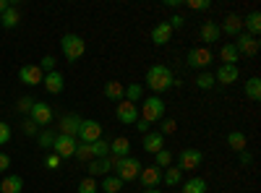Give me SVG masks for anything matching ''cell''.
I'll list each match as a JSON object with an SVG mask.
<instances>
[{"label": "cell", "mask_w": 261, "mask_h": 193, "mask_svg": "<svg viewBox=\"0 0 261 193\" xmlns=\"http://www.w3.org/2000/svg\"><path fill=\"white\" fill-rule=\"evenodd\" d=\"M45 167H47V170H58V167H60V157H58V154H50V157L45 159Z\"/></svg>", "instance_id": "cell-46"}, {"label": "cell", "mask_w": 261, "mask_h": 193, "mask_svg": "<svg viewBox=\"0 0 261 193\" xmlns=\"http://www.w3.org/2000/svg\"><path fill=\"white\" fill-rule=\"evenodd\" d=\"M188 66L191 68H206L209 63H212V50H206V47H193V50H188Z\"/></svg>", "instance_id": "cell-11"}, {"label": "cell", "mask_w": 261, "mask_h": 193, "mask_svg": "<svg viewBox=\"0 0 261 193\" xmlns=\"http://www.w3.org/2000/svg\"><path fill=\"white\" fill-rule=\"evenodd\" d=\"M214 76L212 73H201L199 78H196V87H199V89H204V92H209V89H214Z\"/></svg>", "instance_id": "cell-37"}, {"label": "cell", "mask_w": 261, "mask_h": 193, "mask_svg": "<svg viewBox=\"0 0 261 193\" xmlns=\"http://www.w3.org/2000/svg\"><path fill=\"white\" fill-rule=\"evenodd\" d=\"M105 97L113 99V102H123L125 99V87L120 81H107L105 84Z\"/></svg>", "instance_id": "cell-21"}, {"label": "cell", "mask_w": 261, "mask_h": 193, "mask_svg": "<svg viewBox=\"0 0 261 193\" xmlns=\"http://www.w3.org/2000/svg\"><path fill=\"white\" fill-rule=\"evenodd\" d=\"M128 152H130V141H128L125 136H118V139L110 141V157H115V159H120V157H130Z\"/></svg>", "instance_id": "cell-19"}, {"label": "cell", "mask_w": 261, "mask_h": 193, "mask_svg": "<svg viewBox=\"0 0 261 193\" xmlns=\"http://www.w3.org/2000/svg\"><path fill=\"white\" fill-rule=\"evenodd\" d=\"M199 34H201V39H204V42H217V39L222 37L220 24H214V21H204L201 29H199Z\"/></svg>", "instance_id": "cell-23"}, {"label": "cell", "mask_w": 261, "mask_h": 193, "mask_svg": "<svg viewBox=\"0 0 261 193\" xmlns=\"http://www.w3.org/2000/svg\"><path fill=\"white\" fill-rule=\"evenodd\" d=\"M170 37H172V29H170L167 21H162V24H157L154 29H151V42H154V45H160V47L167 45Z\"/></svg>", "instance_id": "cell-20"}, {"label": "cell", "mask_w": 261, "mask_h": 193, "mask_svg": "<svg viewBox=\"0 0 261 193\" xmlns=\"http://www.w3.org/2000/svg\"><path fill=\"white\" fill-rule=\"evenodd\" d=\"M134 125H136V131H139L141 136H146V133H149V123H146V120H141V118H139Z\"/></svg>", "instance_id": "cell-48"}, {"label": "cell", "mask_w": 261, "mask_h": 193, "mask_svg": "<svg viewBox=\"0 0 261 193\" xmlns=\"http://www.w3.org/2000/svg\"><path fill=\"white\" fill-rule=\"evenodd\" d=\"M37 99H32V97H21L18 99V104H16V110L18 113H32V104H34Z\"/></svg>", "instance_id": "cell-40"}, {"label": "cell", "mask_w": 261, "mask_h": 193, "mask_svg": "<svg viewBox=\"0 0 261 193\" xmlns=\"http://www.w3.org/2000/svg\"><path fill=\"white\" fill-rule=\"evenodd\" d=\"M180 193H206V180L204 178H191V180L183 183Z\"/></svg>", "instance_id": "cell-28"}, {"label": "cell", "mask_w": 261, "mask_h": 193, "mask_svg": "<svg viewBox=\"0 0 261 193\" xmlns=\"http://www.w3.org/2000/svg\"><path fill=\"white\" fill-rule=\"evenodd\" d=\"M53 141H55V133H53V131L39 133V146H42V149H53Z\"/></svg>", "instance_id": "cell-41"}, {"label": "cell", "mask_w": 261, "mask_h": 193, "mask_svg": "<svg viewBox=\"0 0 261 193\" xmlns=\"http://www.w3.org/2000/svg\"><path fill=\"white\" fill-rule=\"evenodd\" d=\"M115 164V157H102V159H92L89 164H86V173H89V178H97V175H107Z\"/></svg>", "instance_id": "cell-12"}, {"label": "cell", "mask_w": 261, "mask_h": 193, "mask_svg": "<svg viewBox=\"0 0 261 193\" xmlns=\"http://www.w3.org/2000/svg\"><path fill=\"white\" fill-rule=\"evenodd\" d=\"M11 6H13L11 0H0V16H3V13H6V11H8Z\"/></svg>", "instance_id": "cell-51"}, {"label": "cell", "mask_w": 261, "mask_h": 193, "mask_svg": "<svg viewBox=\"0 0 261 193\" xmlns=\"http://www.w3.org/2000/svg\"><path fill=\"white\" fill-rule=\"evenodd\" d=\"M238 76H241L238 66H225V63H222V66L217 68V73H214V81H220V84H225V87H227V84H235L238 81Z\"/></svg>", "instance_id": "cell-17"}, {"label": "cell", "mask_w": 261, "mask_h": 193, "mask_svg": "<svg viewBox=\"0 0 261 193\" xmlns=\"http://www.w3.org/2000/svg\"><path fill=\"white\" fill-rule=\"evenodd\" d=\"M89 146H92V157H94V159L110 157V144H107L105 139H99V141H94V144H89Z\"/></svg>", "instance_id": "cell-30"}, {"label": "cell", "mask_w": 261, "mask_h": 193, "mask_svg": "<svg viewBox=\"0 0 261 193\" xmlns=\"http://www.w3.org/2000/svg\"><path fill=\"white\" fill-rule=\"evenodd\" d=\"M60 50H63V55L68 58L71 63H76V60L86 52V42H84L79 34H65V37L60 39Z\"/></svg>", "instance_id": "cell-4"}, {"label": "cell", "mask_w": 261, "mask_h": 193, "mask_svg": "<svg viewBox=\"0 0 261 193\" xmlns=\"http://www.w3.org/2000/svg\"><path fill=\"white\" fill-rule=\"evenodd\" d=\"M144 193H162V190H157V188H146Z\"/></svg>", "instance_id": "cell-52"}, {"label": "cell", "mask_w": 261, "mask_h": 193, "mask_svg": "<svg viewBox=\"0 0 261 193\" xmlns=\"http://www.w3.org/2000/svg\"><path fill=\"white\" fill-rule=\"evenodd\" d=\"M220 32H225L227 37H238L243 32V18L238 16V13H227L225 16V24L220 26Z\"/></svg>", "instance_id": "cell-15"}, {"label": "cell", "mask_w": 261, "mask_h": 193, "mask_svg": "<svg viewBox=\"0 0 261 193\" xmlns=\"http://www.w3.org/2000/svg\"><path fill=\"white\" fill-rule=\"evenodd\" d=\"M243 32L251 37H258V32H261V13L258 11H253L243 18Z\"/></svg>", "instance_id": "cell-22"}, {"label": "cell", "mask_w": 261, "mask_h": 193, "mask_svg": "<svg viewBox=\"0 0 261 193\" xmlns=\"http://www.w3.org/2000/svg\"><path fill=\"white\" fill-rule=\"evenodd\" d=\"M144 149H146L149 154L162 152V149H165V136H162V133H157V131H154V133L149 131V133L144 136Z\"/></svg>", "instance_id": "cell-18"}, {"label": "cell", "mask_w": 261, "mask_h": 193, "mask_svg": "<svg viewBox=\"0 0 261 193\" xmlns=\"http://www.w3.org/2000/svg\"><path fill=\"white\" fill-rule=\"evenodd\" d=\"M24 133H27V136H34V133H37V123H34L32 118L24 120Z\"/></svg>", "instance_id": "cell-47"}, {"label": "cell", "mask_w": 261, "mask_h": 193, "mask_svg": "<svg viewBox=\"0 0 261 193\" xmlns=\"http://www.w3.org/2000/svg\"><path fill=\"white\" fill-rule=\"evenodd\" d=\"M113 170H115V178H120L123 183H128V180H136V178H139L141 162L134 159V157H120V159H115Z\"/></svg>", "instance_id": "cell-2"}, {"label": "cell", "mask_w": 261, "mask_h": 193, "mask_svg": "<svg viewBox=\"0 0 261 193\" xmlns=\"http://www.w3.org/2000/svg\"><path fill=\"white\" fill-rule=\"evenodd\" d=\"M235 50H238V55L253 58L261 50V42H258V37H251V34L241 32V34H238V42H235Z\"/></svg>", "instance_id": "cell-8"}, {"label": "cell", "mask_w": 261, "mask_h": 193, "mask_svg": "<svg viewBox=\"0 0 261 193\" xmlns=\"http://www.w3.org/2000/svg\"><path fill=\"white\" fill-rule=\"evenodd\" d=\"M246 97L251 99V102H258L261 99V78H248L246 81Z\"/></svg>", "instance_id": "cell-27"}, {"label": "cell", "mask_w": 261, "mask_h": 193, "mask_svg": "<svg viewBox=\"0 0 261 193\" xmlns=\"http://www.w3.org/2000/svg\"><path fill=\"white\" fill-rule=\"evenodd\" d=\"M160 123H162V128H160L157 133H162V136H170V133H175V128H178V123L172 120V118H162Z\"/></svg>", "instance_id": "cell-39"}, {"label": "cell", "mask_w": 261, "mask_h": 193, "mask_svg": "<svg viewBox=\"0 0 261 193\" xmlns=\"http://www.w3.org/2000/svg\"><path fill=\"white\" fill-rule=\"evenodd\" d=\"M139 180H141V185L144 188H157L160 183H162V170L160 167H141V173H139Z\"/></svg>", "instance_id": "cell-14"}, {"label": "cell", "mask_w": 261, "mask_h": 193, "mask_svg": "<svg viewBox=\"0 0 261 193\" xmlns=\"http://www.w3.org/2000/svg\"><path fill=\"white\" fill-rule=\"evenodd\" d=\"M220 58H222V63H225V66H235V63H238V58H241V55H238L235 45H225V47L220 50Z\"/></svg>", "instance_id": "cell-31"}, {"label": "cell", "mask_w": 261, "mask_h": 193, "mask_svg": "<svg viewBox=\"0 0 261 193\" xmlns=\"http://www.w3.org/2000/svg\"><path fill=\"white\" fill-rule=\"evenodd\" d=\"M170 164H172V152L162 149V152L154 154V167H170Z\"/></svg>", "instance_id": "cell-36"}, {"label": "cell", "mask_w": 261, "mask_h": 193, "mask_svg": "<svg viewBox=\"0 0 261 193\" xmlns=\"http://www.w3.org/2000/svg\"><path fill=\"white\" fill-rule=\"evenodd\" d=\"M238 159H241V164L246 167V164H251V159H253V157H251V152L246 149V152H241V154H238Z\"/></svg>", "instance_id": "cell-50"}, {"label": "cell", "mask_w": 261, "mask_h": 193, "mask_svg": "<svg viewBox=\"0 0 261 193\" xmlns=\"http://www.w3.org/2000/svg\"><path fill=\"white\" fill-rule=\"evenodd\" d=\"M76 146H79V139L58 133V136H55V141H53V154H58L60 159H68V157H73V154H76Z\"/></svg>", "instance_id": "cell-6"}, {"label": "cell", "mask_w": 261, "mask_h": 193, "mask_svg": "<svg viewBox=\"0 0 261 193\" xmlns=\"http://www.w3.org/2000/svg\"><path fill=\"white\" fill-rule=\"evenodd\" d=\"M165 102H162V97H149V99H144L141 102V120H146L149 125L151 123H160L162 118H165Z\"/></svg>", "instance_id": "cell-3"}, {"label": "cell", "mask_w": 261, "mask_h": 193, "mask_svg": "<svg viewBox=\"0 0 261 193\" xmlns=\"http://www.w3.org/2000/svg\"><path fill=\"white\" fill-rule=\"evenodd\" d=\"M81 144H94L102 139V123L97 120H81V128H79V136H76Z\"/></svg>", "instance_id": "cell-7"}, {"label": "cell", "mask_w": 261, "mask_h": 193, "mask_svg": "<svg viewBox=\"0 0 261 193\" xmlns=\"http://www.w3.org/2000/svg\"><path fill=\"white\" fill-rule=\"evenodd\" d=\"M29 118L37 123V125H50L53 123V107L47 104V102H34L32 104V113H29Z\"/></svg>", "instance_id": "cell-10"}, {"label": "cell", "mask_w": 261, "mask_h": 193, "mask_svg": "<svg viewBox=\"0 0 261 193\" xmlns=\"http://www.w3.org/2000/svg\"><path fill=\"white\" fill-rule=\"evenodd\" d=\"M201 162H204V152H199V149H180V154H178V170L191 173V170H199Z\"/></svg>", "instance_id": "cell-5"}, {"label": "cell", "mask_w": 261, "mask_h": 193, "mask_svg": "<svg viewBox=\"0 0 261 193\" xmlns=\"http://www.w3.org/2000/svg\"><path fill=\"white\" fill-rule=\"evenodd\" d=\"M79 128H81V118L79 115H63L60 118V133L63 136H79Z\"/></svg>", "instance_id": "cell-16"}, {"label": "cell", "mask_w": 261, "mask_h": 193, "mask_svg": "<svg viewBox=\"0 0 261 193\" xmlns=\"http://www.w3.org/2000/svg\"><path fill=\"white\" fill-rule=\"evenodd\" d=\"M18 78H21V84H27V87H37V84L45 81V73H42L39 66H24L18 71Z\"/></svg>", "instance_id": "cell-13"}, {"label": "cell", "mask_w": 261, "mask_h": 193, "mask_svg": "<svg viewBox=\"0 0 261 193\" xmlns=\"http://www.w3.org/2000/svg\"><path fill=\"white\" fill-rule=\"evenodd\" d=\"M21 190H24V180L18 175H6L0 183V193H21Z\"/></svg>", "instance_id": "cell-24"}, {"label": "cell", "mask_w": 261, "mask_h": 193, "mask_svg": "<svg viewBox=\"0 0 261 193\" xmlns=\"http://www.w3.org/2000/svg\"><path fill=\"white\" fill-rule=\"evenodd\" d=\"M162 180H165L167 185H178V183L183 180V170H178V167H167V173L162 175Z\"/></svg>", "instance_id": "cell-33"}, {"label": "cell", "mask_w": 261, "mask_h": 193, "mask_svg": "<svg viewBox=\"0 0 261 193\" xmlns=\"http://www.w3.org/2000/svg\"><path fill=\"white\" fill-rule=\"evenodd\" d=\"M73 157H76L79 162H92V159H94V157H92V146H89V144H79Z\"/></svg>", "instance_id": "cell-35"}, {"label": "cell", "mask_w": 261, "mask_h": 193, "mask_svg": "<svg viewBox=\"0 0 261 193\" xmlns=\"http://www.w3.org/2000/svg\"><path fill=\"white\" fill-rule=\"evenodd\" d=\"M39 68H42V73H53L55 71V58L53 55H45V58H42V63H39Z\"/></svg>", "instance_id": "cell-42"}, {"label": "cell", "mask_w": 261, "mask_h": 193, "mask_svg": "<svg viewBox=\"0 0 261 193\" xmlns=\"http://www.w3.org/2000/svg\"><path fill=\"white\" fill-rule=\"evenodd\" d=\"M123 185H125V183H123L120 178H115V175H107V178L102 180V190H105V193H118Z\"/></svg>", "instance_id": "cell-32"}, {"label": "cell", "mask_w": 261, "mask_h": 193, "mask_svg": "<svg viewBox=\"0 0 261 193\" xmlns=\"http://www.w3.org/2000/svg\"><path fill=\"white\" fill-rule=\"evenodd\" d=\"M18 21H21V18H18V11H16L13 6H11L3 16H0V24H3V29H16Z\"/></svg>", "instance_id": "cell-29"}, {"label": "cell", "mask_w": 261, "mask_h": 193, "mask_svg": "<svg viewBox=\"0 0 261 193\" xmlns=\"http://www.w3.org/2000/svg\"><path fill=\"white\" fill-rule=\"evenodd\" d=\"M146 87L154 92V97H160L162 92L172 89V71L167 66H151L146 71Z\"/></svg>", "instance_id": "cell-1"}, {"label": "cell", "mask_w": 261, "mask_h": 193, "mask_svg": "<svg viewBox=\"0 0 261 193\" xmlns=\"http://www.w3.org/2000/svg\"><path fill=\"white\" fill-rule=\"evenodd\" d=\"M8 141H11V125L0 120V146H3V144H8Z\"/></svg>", "instance_id": "cell-43"}, {"label": "cell", "mask_w": 261, "mask_h": 193, "mask_svg": "<svg viewBox=\"0 0 261 193\" xmlns=\"http://www.w3.org/2000/svg\"><path fill=\"white\" fill-rule=\"evenodd\" d=\"M167 24H170V29H183V24H186V18H183L180 13H175V16H172V18L167 21Z\"/></svg>", "instance_id": "cell-45"}, {"label": "cell", "mask_w": 261, "mask_h": 193, "mask_svg": "<svg viewBox=\"0 0 261 193\" xmlns=\"http://www.w3.org/2000/svg\"><path fill=\"white\" fill-rule=\"evenodd\" d=\"M115 115H118V120H120L123 125H134V123L139 120V107H136L134 102L123 99V102H118V107H115Z\"/></svg>", "instance_id": "cell-9"}, {"label": "cell", "mask_w": 261, "mask_h": 193, "mask_svg": "<svg viewBox=\"0 0 261 193\" xmlns=\"http://www.w3.org/2000/svg\"><path fill=\"white\" fill-rule=\"evenodd\" d=\"M144 97V92H141V84H130V87H125V99L128 102H134V104H139V99Z\"/></svg>", "instance_id": "cell-34"}, {"label": "cell", "mask_w": 261, "mask_h": 193, "mask_svg": "<svg viewBox=\"0 0 261 193\" xmlns=\"http://www.w3.org/2000/svg\"><path fill=\"white\" fill-rule=\"evenodd\" d=\"M97 180L94 178H84V180H79V193H97Z\"/></svg>", "instance_id": "cell-38"}, {"label": "cell", "mask_w": 261, "mask_h": 193, "mask_svg": "<svg viewBox=\"0 0 261 193\" xmlns=\"http://www.w3.org/2000/svg\"><path fill=\"white\" fill-rule=\"evenodd\" d=\"M42 84H45V89H47L50 94H60V92H63V87H65V84H63V76H60L58 71L47 73V76H45V81H42Z\"/></svg>", "instance_id": "cell-25"}, {"label": "cell", "mask_w": 261, "mask_h": 193, "mask_svg": "<svg viewBox=\"0 0 261 193\" xmlns=\"http://www.w3.org/2000/svg\"><path fill=\"white\" fill-rule=\"evenodd\" d=\"M227 144L235 149L238 154H241V152H246V146H248V141H246V133H241V131H230V133H227Z\"/></svg>", "instance_id": "cell-26"}, {"label": "cell", "mask_w": 261, "mask_h": 193, "mask_svg": "<svg viewBox=\"0 0 261 193\" xmlns=\"http://www.w3.org/2000/svg\"><path fill=\"white\" fill-rule=\"evenodd\" d=\"M188 8H193V11H206V8H212V3H209V0H188Z\"/></svg>", "instance_id": "cell-44"}, {"label": "cell", "mask_w": 261, "mask_h": 193, "mask_svg": "<svg viewBox=\"0 0 261 193\" xmlns=\"http://www.w3.org/2000/svg\"><path fill=\"white\" fill-rule=\"evenodd\" d=\"M8 167H11V157H8V154H3V152H0V173H6Z\"/></svg>", "instance_id": "cell-49"}]
</instances>
